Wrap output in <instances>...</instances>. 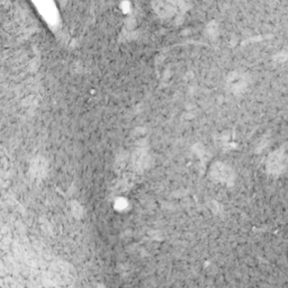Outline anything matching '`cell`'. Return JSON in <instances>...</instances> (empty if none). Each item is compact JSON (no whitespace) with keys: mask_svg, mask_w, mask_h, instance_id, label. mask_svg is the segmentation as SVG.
I'll use <instances>...</instances> for the list:
<instances>
[{"mask_svg":"<svg viewBox=\"0 0 288 288\" xmlns=\"http://www.w3.org/2000/svg\"><path fill=\"white\" fill-rule=\"evenodd\" d=\"M210 174L215 180L221 181V182H230L233 179V172L229 165L224 164H215L212 169H210Z\"/></svg>","mask_w":288,"mask_h":288,"instance_id":"2","label":"cell"},{"mask_svg":"<svg viewBox=\"0 0 288 288\" xmlns=\"http://www.w3.org/2000/svg\"><path fill=\"white\" fill-rule=\"evenodd\" d=\"M288 167V159L285 156V153L281 151L274 152L268 158L267 161V168H268L269 172L271 173H282L285 171V169Z\"/></svg>","mask_w":288,"mask_h":288,"instance_id":"1","label":"cell"},{"mask_svg":"<svg viewBox=\"0 0 288 288\" xmlns=\"http://www.w3.org/2000/svg\"><path fill=\"white\" fill-rule=\"evenodd\" d=\"M228 84L231 90L233 92H242L245 90L247 84H248V80H247L245 75L238 74V72H234L230 76V78L228 80Z\"/></svg>","mask_w":288,"mask_h":288,"instance_id":"3","label":"cell"},{"mask_svg":"<svg viewBox=\"0 0 288 288\" xmlns=\"http://www.w3.org/2000/svg\"><path fill=\"white\" fill-rule=\"evenodd\" d=\"M32 171H33L36 176H39L40 173H42L45 171V162L44 161H34L33 165H32Z\"/></svg>","mask_w":288,"mask_h":288,"instance_id":"5","label":"cell"},{"mask_svg":"<svg viewBox=\"0 0 288 288\" xmlns=\"http://www.w3.org/2000/svg\"><path fill=\"white\" fill-rule=\"evenodd\" d=\"M149 154L144 150H137L133 154V164L137 169H144L149 165Z\"/></svg>","mask_w":288,"mask_h":288,"instance_id":"4","label":"cell"}]
</instances>
